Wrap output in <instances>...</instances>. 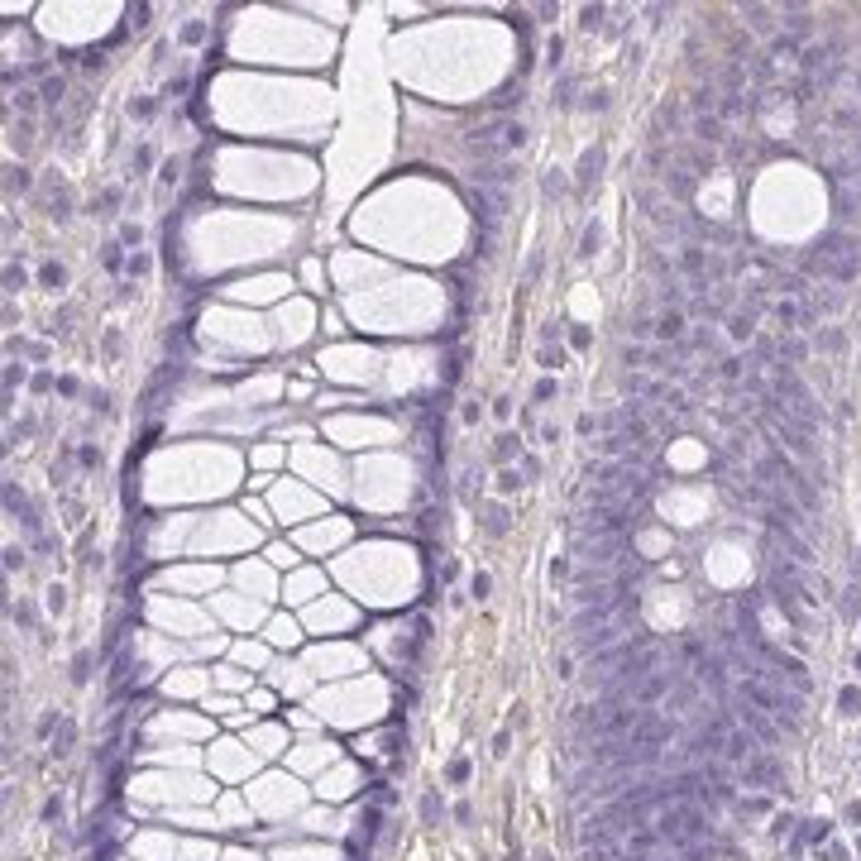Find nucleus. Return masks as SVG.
<instances>
[{"mask_svg":"<svg viewBox=\"0 0 861 861\" xmlns=\"http://www.w3.org/2000/svg\"><path fill=\"white\" fill-rule=\"evenodd\" d=\"M656 833L666 838L670 847L689 852V847H699L703 838H713V823H708L703 804H689V799H679V804H666V814L656 818Z\"/></svg>","mask_w":861,"mask_h":861,"instance_id":"f257e3e1","label":"nucleus"},{"mask_svg":"<svg viewBox=\"0 0 861 861\" xmlns=\"http://www.w3.org/2000/svg\"><path fill=\"white\" fill-rule=\"evenodd\" d=\"M814 268H818L823 278L852 283V278H857V268H861V240L842 235V230L823 235V244H818V254H814Z\"/></svg>","mask_w":861,"mask_h":861,"instance_id":"f03ea898","label":"nucleus"},{"mask_svg":"<svg viewBox=\"0 0 861 861\" xmlns=\"http://www.w3.org/2000/svg\"><path fill=\"white\" fill-rule=\"evenodd\" d=\"M637 522L632 502H613V507H584L574 517V541H603V536H627Z\"/></svg>","mask_w":861,"mask_h":861,"instance_id":"7ed1b4c3","label":"nucleus"},{"mask_svg":"<svg viewBox=\"0 0 861 861\" xmlns=\"http://www.w3.org/2000/svg\"><path fill=\"white\" fill-rule=\"evenodd\" d=\"M522 144H527V129L517 120H493V125H478L469 134V149L483 163H507V153H517Z\"/></svg>","mask_w":861,"mask_h":861,"instance_id":"20e7f679","label":"nucleus"},{"mask_svg":"<svg viewBox=\"0 0 861 861\" xmlns=\"http://www.w3.org/2000/svg\"><path fill=\"white\" fill-rule=\"evenodd\" d=\"M522 173H517V163H478L474 168V182L478 187H512Z\"/></svg>","mask_w":861,"mask_h":861,"instance_id":"39448f33","label":"nucleus"},{"mask_svg":"<svg viewBox=\"0 0 861 861\" xmlns=\"http://www.w3.org/2000/svg\"><path fill=\"white\" fill-rule=\"evenodd\" d=\"M674 268L689 273V278H708V249H703V244H679Z\"/></svg>","mask_w":861,"mask_h":861,"instance_id":"423d86ee","label":"nucleus"},{"mask_svg":"<svg viewBox=\"0 0 861 861\" xmlns=\"http://www.w3.org/2000/svg\"><path fill=\"white\" fill-rule=\"evenodd\" d=\"M747 780H752V785H780V780H785V765L770 761V756H752V761H747Z\"/></svg>","mask_w":861,"mask_h":861,"instance_id":"0eeeda50","label":"nucleus"},{"mask_svg":"<svg viewBox=\"0 0 861 861\" xmlns=\"http://www.w3.org/2000/svg\"><path fill=\"white\" fill-rule=\"evenodd\" d=\"M742 727H747L761 747H775V742H780V732H775V727L761 718V708H742Z\"/></svg>","mask_w":861,"mask_h":861,"instance_id":"6e6552de","label":"nucleus"},{"mask_svg":"<svg viewBox=\"0 0 861 861\" xmlns=\"http://www.w3.org/2000/svg\"><path fill=\"white\" fill-rule=\"evenodd\" d=\"M689 129H694V139H699V144H723V139H727V125H723L718 115H694V125H689Z\"/></svg>","mask_w":861,"mask_h":861,"instance_id":"1a4fd4ad","label":"nucleus"},{"mask_svg":"<svg viewBox=\"0 0 861 861\" xmlns=\"http://www.w3.org/2000/svg\"><path fill=\"white\" fill-rule=\"evenodd\" d=\"M752 747H756V742H752L747 727H732V732L723 737V756H727V761H752Z\"/></svg>","mask_w":861,"mask_h":861,"instance_id":"9d476101","label":"nucleus"},{"mask_svg":"<svg viewBox=\"0 0 861 861\" xmlns=\"http://www.w3.org/2000/svg\"><path fill=\"white\" fill-rule=\"evenodd\" d=\"M780 14H785V29H789V39H804V34L814 29V10H809V5H785Z\"/></svg>","mask_w":861,"mask_h":861,"instance_id":"9b49d317","label":"nucleus"},{"mask_svg":"<svg viewBox=\"0 0 861 861\" xmlns=\"http://www.w3.org/2000/svg\"><path fill=\"white\" fill-rule=\"evenodd\" d=\"M670 684H674V674H646L641 689H637V703H656V699H666Z\"/></svg>","mask_w":861,"mask_h":861,"instance_id":"f8f14e48","label":"nucleus"},{"mask_svg":"<svg viewBox=\"0 0 861 861\" xmlns=\"http://www.w3.org/2000/svg\"><path fill=\"white\" fill-rule=\"evenodd\" d=\"M742 19L756 29V34H770L775 29V10L770 5H742Z\"/></svg>","mask_w":861,"mask_h":861,"instance_id":"ddd939ff","label":"nucleus"},{"mask_svg":"<svg viewBox=\"0 0 861 861\" xmlns=\"http://www.w3.org/2000/svg\"><path fill=\"white\" fill-rule=\"evenodd\" d=\"M684 326H689V321H684L679 311H666V316L656 321V335H661V340H674V345H684Z\"/></svg>","mask_w":861,"mask_h":861,"instance_id":"4468645a","label":"nucleus"},{"mask_svg":"<svg viewBox=\"0 0 861 861\" xmlns=\"http://www.w3.org/2000/svg\"><path fill=\"white\" fill-rule=\"evenodd\" d=\"M727 330H732V340H752V335H756V316H752V311H732V316H727Z\"/></svg>","mask_w":861,"mask_h":861,"instance_id":"2eb2a0df","label":"nucleus"},{"mask_svg":"<svg viewBox=\"0 0 861 861\" xmlns=\"http://www.w3.org/2000/svg\"><path fill=\"white\" fill-rule=\"evenodd\" d=\"M747 77H752V72H747L742 63H727V67L718 72V82H723V92H742V87H747Z\"/></svg>","mask_w":861,"mask_h":861,"instance_id":"dca6fc26","label":"nucleus"},{"mask_svg":"<svg viewBox=\"0 0 861 861\" xmlns=\"http://www.w3.org/2000/svg\"><path fill=\"white\" fill-rule=\"evenodd\" d=\"M598 168H603V149H588V153L579 158V187H588V182L598 178Z\"/></svg>","mask_w":861,"mask_h":861,"instance_id":"f3484780","label":"nucleus"},{"mask_svg":"<svg viewBox=\"0 0 861 861\" xmlns=\"http://www.w3.org/2000/svg\"><path fill=\"white\" fill-rule=\"evenodd\" d=\"M39 96H43V100H48V105L58 110V105L67 100V82H63V77H43V87H39Z\"/></svg>","mask_w":861,"mask_h":861,"instance_id":"a211bd4d","label":"nucleus"},{"mask_svg":"<svg viewBox=\"0 0 861 861\" xmlns=\"http://www.w3.org/2000/svg\"><path fill=\"white\" fill-rule=\"evenodd\" d=\"M5 187H10V191H29V187H34V178H29V168H19V163H10V168H5Z\"/></svg>","mask_w":861,"mask_h":861,"instance_id":"6ab92c4d","label":"nucleus"},{"mask_svg":"<svg viewBox=\"0 0 861 861\" xmlns=\"http://www.w3.org/2000/svg\"><path fill=\"white\" fill-rule=\"evenodd\" d=\"M679 158H684L694 173H708V168H713V153H708V149H679Z\"/></svg>","mask_w":861,"mask_h":861,"instance_id":"aec40b11","label":"nucleus"},{"mask_svg":"<svg viewBox=\"0 0 861 861\" xmlns=\"http://www.w3.org/2000/svg\"><path fill=\"white\" fill-rule=\"evenodd\" d=\"M775 321H780V326H785V330H794V326H799V321H804V311H799V306H794V301H780V306H775Z\"/></svg>","mask_w":861,"mask_h":861,"instance_id":"412c9836","label":"nucleus"},{"mask_svg":"<svg viewBox=\"0 0 861 861\" xmlns=\"http://www.w3.org/2000/svg\"><path fill=\"white\" fill-rule=\"evenodd\" d=\"M584 861H617V842L608 838V842H593V847H584Z\"/></svg>","mask_w":861,"mask_h":861,"instance_id":"4be33fe9","label":"nucleus"},{"mask_svg":"<svg viewBox=\"0 0 861 861\" xmlns=\"http://www.w3.org/2000/svg\"><path fill=\"white\" fill-rule=\"evenodd\" d=\"M574 92H579V77H574V72H565V77L555 82V100H560V105H570Z\"/></svg>","mask_w":861,"mask_h":861,"instance_id":"5701e85b","label":"nucleus"},{"mask_svg":"<svg viewBox=\"0 0 861 861\" xmlns=\"http://www.w3.org/2000/svg\"><path fill=\"white\" fill-rule=\"evenodd\" d=\"M598 240H603V235H598V225H588V230L579 235V259H588V254H598Z\"/></svg>","mask_w":861,"mask_h":861,"instance_id":"b1692460","label":"nucleus"},{"mask_svg":"<svg viewBox=\"0 0 861 861\" xmlns=\"http://www.w3.org/2000/svg\"><path fill=\"white\" fill-rule=\"evenodd\" d=\"M100 264H105L110 273H120V268H125V254H120V244H115V240H110V244L100 249Z\"/></svg>","mask_w":861,"mask_h":861,"instance_id":"393cba45","label":"nucleus"},{"mask_svg":"<svg viewBox=\"0 0 861 861\" xmlns=\"http://www.w3.org/2000/svg\"><path fill=\"white\" fill-rule=\"evenodd\" d=\"M742 369H747V359H737V354H727V359H723V364H718V379H742Z\"/></svg>","mask_w":861,"mask_h":861,"instance_id":"a878e982","label":"nucleus"},{"mask_svg":"<svg viewBox=\"0 0 861 861\" xmlns=\"http://www.w3.org/2000/svg\"><path fill=\"white\" fill-rule=\"evenodd\" d=\"M603 14H608L603 5H584V10H579V24H584V29H598V24H603Z\"/></svg>","mask_w":861,"mask_h":861,"instance_id":"bb28decb","label":"nucleus"},{"mask_svg":"<svg viewBox=\"0 0 861 861\" xmlns=\"http://www.w3.org/2000/svg\"><path fill=\"white\" fill-rule=\"evenodd\" d=\"M39 278H43L48 287H63V283H67V273H63V264H43V273H39Z\"/></svg>","mask_w":861,"mask_h":861,"instance_id":"cd10ccee","label":"nucleus"},{"mask_svg":"<svg viewBox=\"0 0 861 861\" xmlns=\"http://www.w3.org/2000/svg\"><path fill=\"white\" fill-rule=\"evenodd\" d=\"M670 187L679 191V196H689V191H694V178H689V173L679 168V173H670Z\"/></svg>","mask_w":861,"mask_h":861,"instance_id":"c85d7f7f","label":"nucleus"},{"mask_svg":"<svg viewBox=\"0 0 861 861\" xmlns=\"http://www.w3.org/2000/svg\"><path fill=\"white\" fill-rule=\"evenodd\" d=\"M622 359H627L632 369H646V350H641V345H627V350H622Z\"/></svg>","mask_w":861,"mask_h":861,"instance_id":"c756f323","label":"nucleus"},{"mask_svg":"<svg viewBox=\"0 0 861 861\" xmlns=\"http://www.w3.org/2000/svg\"><path fill=\"white\" fill-rule=\"evenodd\" d=\"M656 838H661V833H651V828H637L632 847H637V852H646V847H656Z\"/></svg>","mask_w":861,"mask_h":861,"instance_id":"7c9ffc66","label":"nucleus"},{"mask_svg":"<svg viewBox=\"0 0 861 861\" xmlns=\"http://www.w3.org/2000/svg\"><path fill=\"white\" fill-rule=\"evenodd\" d=\"M10 100H14V105H19V110L29 115V110H34V105H39L43 96H39V92H19V96H10Z\"/></svg>","mask_w":861,"mask_h":861,"instance_id":"2f4dec72","label":"nucleus"},{"mask_svg":"<svg viewBox=\"0 0 861 861\" xmlns=\"http://www.w3.org/2000/svg\"><path fill=\"white\" fill-rule=\"evenodd\" d=\"M14 383H24V364H10V369H5V397L14 392Z\"/></svg>","mask_w":861,"mask_h":861,"instance_id":"473e14b6","label":"nucleus"},{"mask_svg":"<svg viewBox=\"0 0 861 861\" xmlns=\"http://www.w3.org/2000/svg\"><path fill=\"white\" fill-rule=\"evenodd\" d=\"M560 53H565V43H560V39H551V43H546V58H551V67H560V63H565Z\"/></svg>","mask_w":861,"mask_h":861,"instance_id":"72a5a7b5","label":"nucleus"},{"mask_svg":"<svg viewBox=\"0 0 861 861\" xmlns=\"http://www.w3.org/2000/svg\"><path fill=\"white\" fill-rule=\"evenodd\" d=\"M129 115H134V120H149V115H153V100H129Z\"/></svg>","mask_w":861,"mask_h":861,"instance_id":"f704fd0d","label":"nucleus"},{"mask_svg":"<svg viewBox=\"0 0 861 861\" xmlns=\"http://www.w3.org/2000/svg\"><path fill=\"white\" fill-rule=\"evenodd\" d=\"M780 350H785L789 359H804V354H809V350H804V340H780Z\"/></svg>","mask_w":861,"mask_h":861,"instance_id":"c9c22d12","label":"nucleus"},{"mask_svg":"<svg viewBox=\"0 0 861 861\" xmlns=\"http://www.w3.org/2000/svg\"><path fill=\"white\" fill-rule=\"evenodd\" d=\"M5 287H10V292H14V287H24V268H14V264H10V268H5Z\"/></svg>","mask_w":861,"mask_h":861,"instance_id":"e433bc0d","label":"nucleus"},{"mask_svg":"<svg viewBox=\"0 0 861 861\" xmlns=\"http://www.w3.org/2000/svg\"><path fill=\"white\" fill-rule=\"evenodd\" d=\"M82 465H87V469H100V450H96V445H82Z\"/></svg>","mask_w":861,"mask_h":861,"instance_id":"4c0bfd02","label":"nucleus"},{"mask_svg":"<svg viewBox=\"0 0 861 861\" xmlns=\"http://www.w3.org/2000/svg\"><path fill=\"white\" fill-rule=\"evenodd\" d=\"M120 240H125V244H139L144 230H139V225H120Z\"/></svg>","mask_w":861,"mask_h":861,"instance_id":"58836bf2","label":"nucleus"},{"mask_svg":"<svg viewBox=\"0 0 861 861\" xmlns=\"http://www.w3.org/2000/svg\"><path fill=\"white\" fill-rule=\"evenodd\" d=\"M593 431H598V416L584 412V416H579V436H593Z\"/></svg>","mask_w":861,"mask_h":861,"instance_id":"ea45409f","label":"nucleus"},{"mask_svg":"<svg viewBox=\"0 0 861 861\" xmlns=\"http://www.w3.org/2000/svg\"><path fill=\"white\" fill-rule=\"evenodd\" d=\"M512 450H517L512 436H498V460H512Z\"/></svg>","mask_w":861,"mask_h":861,"instance_id":"a19ab883","label":"nucleus"},{"mask_svg":"<svg viewBox=\"0 0 861 861\" xmlns=\"http://www.w3.org/2000/svg\"><path fill=\"white\" fill-rule=\"evenodd\" d=\"M5 565H10V570H19V565H24V551H19V546H10V551H5Z\"/></svg>","mask_w":861,"mask_h":861,"instance_id":"79ce46f5","label":"nucleus"},{"mask_svg":"<svg viewBox=\"0 0 861 861\" xmlns=\"http://www.w3.org/2000/svg\"><path fill=\"white\" fill-rule=\"evenodd\" d=\"M541 278V254H531V264H527V287Z\"/></svg>","mask_w":861,"mask_h":861,"instance_id":"37998d69","label":"nucleus"},{"mask_svg":"<svg viewBox=\"0 0 861 861\" xmlns=\"http://www.w3.org/2000/svg\"><path fill=\"white\" fill-rule=\"evenodd\" d=\"M498 488H502V493L517 488V469H502V474H498Z\"/></svg>","mask_w":861,"mask_h":861,"instance_id":"c03bdc74","label":"nucleus"},{"mask_svg":"<svg viewBox=\"0 0 861 861\" xmlns=\"http://www.w3.org/2000/svg\"><path fill=\"white\" fill-rule=\"evenodd\" d=\"M115 354H120V335L110 330V335H105V359H115Z\"/></svg>","mask_w":861,"mask_h":861,"instance_id":"a18cd8bd","label":"nucleus"},{"mask_svg":"<svg viewBox=\"0 0 861 861\" xmlns=\"http://www.w3.org/2000/svg\"><path fill=\"white\" fill-rule=\"evenodd\" d=\"M541 364H546V369H560V350H541Z\"/></svg>","mask_w":861,"mask_h":861,"instance_id":"49530a36","label":"nucleus"},{"mask_svg":"<svg viewBox=\"0 0 861 861\" xmlns=\"http://www.w3.org/2000/svg\"><path fill=\"white\" fill-rule=\"evenodd\" d=\"M857 87H861V77H857Z\"/></svg>","mask_w":861,"mask_h":861,"instance_id":"de8ad7c7","label":"nucleus"}]
</instances>
